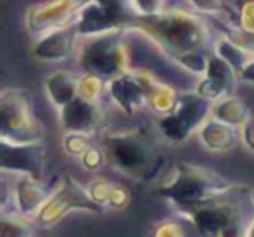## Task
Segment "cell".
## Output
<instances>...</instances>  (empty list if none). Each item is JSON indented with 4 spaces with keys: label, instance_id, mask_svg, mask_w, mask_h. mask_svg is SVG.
<instances>
[{
    "label": "cell",
    "instance_id": "836d02e7",
    "mask_svg": "<svg viewBox=\"0 0 254 237\" xmlns=\"http://www.w3.org/2000/svg\"><path fill=\"white\" fill-rule=\"evenodd\" d=\"M30 237H35V236H30Z\"/></svg>",
    "mask_w": 254,
    "mask_h": 237
},
{
    "label": "cell",
    "instance_id": "603a6c76",
    "mask_svg": "<svg viewBox=\"0 0 254 237\" xmlns=\"http://www.w3.org/2000/svg\"><path fill=\"white\" fill-rule=\"evenodd\" d=\"M178 94L180 92L177 88L170 87L166 83H161V81H156L151 88V94H149V99H147V106L151 107L154 113H157L159 116L163 114L170 113L171 107L175 106L178 99Z\"/></svg>",
    "mask_w": 254,
    "mask_h": 237
},
{
    "label": "cell",
    "instance_id": "ffe728a7",
    "mask_svg": "<svg viewBox=\"0 0 254 237\" xmlns=\"http://www.w3.org/2000/svg\"><path fill=\"white\" fill-rule=\"evenodd\" d=\"M194 12L213 16L216 21L228 24V26H239L237 9L232 7L228 0H187Z\"/></svg>",
    "mask_w": 254,
    "mask_h": 237
},
{
    "label": "cell",
    "instance_id": "ac0fdd59",
    "mask_svg": "<svg viewBox=\"0 0 254 237\" xmlns=\"http://www.w3.org/2000/svg\"><path fill=\"white\" fill-rule=\"evenodd\" d=\"M249 114H251V109H249L248 102L235 94L221 97V99L211 102L209 116L227 125H232V127L239 128L248 120Z\"/></svg>",
    "mask_w": 254,
    "mask_h": 237
},
{
    "label": "cell",
    "instance_id": "7c38bea8",
    "mask_svg": "<svg viewBox=\"0 0 254 237\" xmlns=\"http://www.w3.org/2000/svg\"><path fill=\"white\" fill-rule=\"evenodd\" d=\"M83 3L85 0H42L28 7L24 17L28 33L38 37L47 30L73 23Z\"/></svg>",
    "mask_w": 254,
    "mask_h": 237
},
{
    "label": "cell",
    "instance_id": "7a4b0ae2",
    "mask_svg": "<svg viewBox=\"0 0 254 237\" xmlns=\"http://www.w3.org/2000/svg\"><path fill=\"white\" fill-rule=\"evenodd\" d=\"M254 190L235 184L227 192L204 201L178 217L199 237H246L254 218Z\"/></svg>",
    "mask_w": 254,
    "mask_h": 237
},
{
    "label": "cell",
    "instance_id": "3957f363",
    "mask_svg": "<svg viewBox=\"0 0 254 237\" xmlns=\"http://www.w3.org/2000/svg\"><path fill=\"white\" fill-rule=\"evenodd\" d=\"M101 147L107 163L133 180L152 182L166 166V154L144 128L107 132L101 137Z\"/></svg>",
    "mask_w": 254,
    "mask_h": 237
},
{
    "label": "cell",
    "instance_id": "1f68e13d",
    "mask_svg": "<svg viewBox=\"0 0 254 237\" xmlns=\"http://www.w3.org/2000/svg\"><path fill=\"white\" fill-rule=\"evenodd\" d=\"M253 199H254V196H253ZM246 237H254V218H253L251 225H249V231H248V236Z\"/></svg>",
    "mask_w": 254,
    "mask_h": 237
},
{
    "label": "cell",
    "instance_id": "8fae6325",
    "mask_svg": "<svg viewBox=\"0 0 254 237\" xmlns=\"http://www.w3.org/2000/svg\"><path fill=\"white\" fill-rule=\"evenodd\" d=\"M0 171L14 175H30L33 178L45 177L44 142L16 144L0 135Z\"/></svg>",
    "mask_w": 254,
    "mask_h": 237
},
{
    "label": "cell",
    "instance_id": "e0dca14e",
    "mask_svg": "<svg viewBox=\"0 0 254 237\" xmlns=\"http://www.w3.org/2000/svg\"><path fill=\"white\" fill-rule=\"evenodd\" d=\"M197 134L202 146L213 153H227V151L235 149L241 142L237 127L218 121L211 116L199 127Z\"/></svg>",
    "mask_w": 254,
    "mask_h": 237
},
{
    "label": "cell",
    "instance_id": "30bf717a",
    "mask_svg": "<svg viewBox=\"0 0 254 237\" xmlns=\"http://www.w3.org/2000/svg\"><path fill=\"white\" fill-rule=\"evenodd\" d=\"M154 83L156 80L151 75L127 70L125 73L106 81V92L118 109L131 116L147 106V99Z\"/></svg>",
    "mask_w": 254,
    "mask_h": 237
},
{
    "label": "cell",
    "instance_id": "4dcf8cb0",
    "mask_svg": "<svg viewBox=\"0 0 254 237\" xmlns=\"http://www.w3.org/2000/svg\"><path fill=\"white\" fill-rule=\"evenodd\" d=\"M239 80L246 81V83H249V85H254V56L251 57V61L239 71Z\"/></svg>",
    "mask_w": 254,
    "mask_h": 237
},
{
    "label": "cell",
    "instance_id": "5bb4252c",
    "mask_svg": "<svg viewBox=\"0 0 254 237\" xmlns=\"http://www.w3.org/2000/svg\"><path fill=\"white\" fill-rule=\"evenodd\" d=\"M239 85V73L225 63L216 54H209L206 70L201 75V80L195 85V94H199L209 102L218 100L221 97L235 94Z\"/></svg>",
    "mask_w": 254,
    "mask_h": 237
},
{
    "label": "cell",
    "instance_id": "7402d4cb",
    "mask_svg": "<svg viewBox=\"0 0 254 237\" xmlns=\"http://www.w3.org/2000/svg\"><path fill=\"white\" fill-rule=\"evenodd\" d=\"M35 236L33 220L16 213L0 210V237H30Z\"/></svg>",
    "mask_w": 254,
    "mask_h": 237
},
{
    "label": "cell",
    "instance_id": "2e32d148",
    "mask_svg": "<svg viewBox=\"0 0 254 237\" xmlns=\"http://www.w3.org/2000/svg\"><path fill=\"white\" fill-rule=\"evenodd\" d=\"M76 38L78 33L73 23L52 28V30H47L42 35H38L33 47H31V54H33V57H37L38 61H44V63L64 61L74 52Z\"/></svg>",
    "mask_w": 254,
    "mask_h": 237
},
{
    "label": "cell",
    "instance_id": "52a82bcc",
    "mask_svg": "<svg viewBox=\"0 0 254 237\" xmlns=\"http://www.w3.org/2000/svg\"><path fill=\"white\" fill-rule=\"evenodd\" d=\"M135 16L130 0H85L73 24L78 38H90L109 31H128Z\"/></svg>",
    "mask_w": 254,
    "mask_h": 237
},
{
    "label": "cell",
    "instance_id": "cb8c5ba5",
    "mask_svg": "<svg viewBox=\"0 0 254 237\" xmlns=\"http://www.w3.org/2000/svg\"><path fill=\"white\" fill-rule=\"evenodd\" d=\"M106 92V81L101 80L99 77L85 73L83 77L78 78L76 83V94L81 99L88 102H101V97Z\"/></svg>",
    "mask_w": 254,
    "mask_h": 237
},
{
    "label": "cell",
    "instance_id": "d4e9b609",
    "mask_svg": "<svg viewBox=\"0 0 254 237\" xmlns=\"http://www.w3.org/2000/svg\"><path fill=\"white\" fill-rule=\"evenodd\" d=\"M92 137L83 134H74V132H66L63 139V147L66 151L67 156H73V158H80L88 147L92 146Z\"/></svg>",
    "mask_w": 254,
    "mask_h": 237
},
{
    "label": "cell",
    "instance_id": "277c9868",
    "mask_svg": "<svg viewBox=\"0 0 254 237\" xmlns=\"http://www.w3.org/2000/svg\"><path fill=\"white\" fill-rule=\"evenodd\" d=\"M157 178V194L164 197L178 215L235 185L218 171L194 163H177Z\"/></svg>",
    "mask_w": 254,
    "mask_h": 237
},
{
    "label": "cell",
    "instance_id": "5b68a950",
    "mask_svg": "<svg viewBox=\"0 0 254 237\" xmlns=\"http://www.w3.org/2000/svg\"><path fill=\"white\" fill-rule=\"evenodd\" d=\"M78 64L88 75L107 81L130 70V56L123 42V31L95 35L85 38L78 50Z\"/></svg>",
    "mask_w": 254,
    "mask_h": 237
},
{
    "label": "cell",
    "instance_id": "484cf974",
    "mask_svg": "<svg viewBox=\"0 0 254 237\" xmlns=\"http://www.w3.org/2000/svg\"><path fill=\"white\" fill-rule=\"evenodd\" d=\"M81 159V164H83L85 170L88 171H97L99 168L106 163V156H104V151L101 146H94L92 144L87 151L80 156Z\"/></svg>",
    "mask_w": 254,
    "mask_h": 237
},
{
    "label": "cell",
    "instance_id": "4316f807",
    "mask_svg": "<svg viewBox=\"0 0 254 237\" xmlns=\"http://www.w3.org/2000/svg\"><path fill=\"white\" fill-rule=\"evenodd\" d=\"M152 237H189L185 227L177 220H164L154 229Z\"/></svg>",
    "mask_w": 254,
    "mask_h": 237
},
{
    "label": "cell",
    "instance_id": "d6a6232c",
    "mask_svg": "<svg viewBox=\"0 0 254 237\" xmlns=\"http://www.w3.org/2000/svg\"><path fill=\"white\" fill-rule=\"evenodd\" d=\"M2 75H3V71H0V78H2Z\"/></svg>",
    "mask_w": 254,
    "mask_h": 237
},
{
    "label": "cell",
    "instance_id": "44dd1931",
    "mask_svg": "<svg viewBox=\"0 0 254 237\" xmlns=\"http://www.w3.org/2000/svg\"><path fill=\"white\" fill-rule=\"evenodd\" d=\"M213 50H214L213 54H216L220 59H223L225 63L230 64L237 73L249 63V61H251V57L254 56L253 52L242 49L241 45H237L235 42H232L230 38H227L225 35L214 40Z\"/></svg>",
    "mask_w": 254,
    "mask_h": 237
},
{
    "label": "cell",
    "instance_id": "f546056e",
    "mask_svg": "<svg viewBox=\"0 0 254 237\" xmlns=\"http://www.w3.org/2000/svg\"><path fill=\"white\" fill-rule=\"evenodd\" d=\"M239 135H241L242 146L254 154V114H249L248 120L239 127Z\"/></svg>",
    "mask_w": 254,
    "mask_h": 237
},
{
    "label": "cell",
    "instance_id": "8992f818",
    "mask_svg": "<svg viewBox=\"0 0 254 237\" xmlns=\"http://www.w3.org/2000/svg\"><path fill=\"white\" fill-rule=\"evenodd\" d=\"M44 125L37 118L26 92L7 88L0 92V135L16 144L44 142Z\"/></svg>",
    "mask_w": 254,
    "mask_h": 237
},
{
    "label": "cell",
    "instance_id": "4fadbf2b",
    "mask_svg": "<svg viewBox=\"0 0 254 237\" xmlns=\"http://www.w3.org/2000/svg\"><path fill=\"white\" fill-rule=\"evenodd\" d=\"M57 111H59V123L64 134L74 132V134L94 137L97 132H101L104 123L101 102H88L76 94V97H73Z\"/></svg>",
    "mask_w": 254,
    "mask_h": 237
},
{
    "label": "cell",
    "instance_id": "9c48e42d",
    "mask_svg": "<svg viewBox=\"0 0 254 237\" xmlns=\"http://www.w3.org/2000/svg\"><path fill=\"white\" fill-rule=\"evenodd\" d=\"M73 211H85V213H102V208L95 204L87 194V189L76 182L69 175H63L57 178V184L51 196L47 197L42 208L37 211L33 224L40 227H52L66 215Z\"/></svg>",
    "mask_w": 254,
    "mask_h": 237
},
{
    "label": "cell",
    "instance_id": "6da1fadb",
    "mask_svg": "<svg viewBox=\"0 0 254 237\" xmlns=\"http://www.w3.org/2000/svg\"><path fill=\"white\" fill-rule=\"evenodd\" d=\"M131 31L145 35L175 64L201 77L209 59L211 33L207 23L194 10H159L135 16Z\"/></svg>",
    "mask_w": 254,
    "mask_h": 237
},
{
    "label": "cell",
    "instance_id": "f1b7e54d",
    "mask_svg": "<svg viewBox=\"0 0 254 237\" xmlns=\"http://www.w3.org/2000/svg\"><path fill=\"white\" fill-rule=\"evenodd\" d=\"M130 3L137 16H147L163 10L164 0H130Z\"/></svg>",
    "mask_w": 254,
    "mask_h": 237
},
{
    "label": "cell",
    "instance_id": "ba28073f",
    "mask_svg": "<svg viewBox=\"0 0 254 237\" xmlns=\"http://www.w3.org/2000/svg\"><path fill=\"white\" fill-rule=\"evenodd\" d=\"M211 102L195 92H180L170 113L157 118V132L164 141L184 144L209 118Z\"/></svg>",
    "mask_w": 254,
    "mask_h": 237
},
{
    "label": "cell",
    "instance_id": "9a60e30c",
    "mask_svg": "<svg viewBox=\"0 0 254 237\" xmlns=\"http://www.w3.org/2000/svg\"><path fill=\"white\" fill-rule=\"evenodd\" d=\"M57 178L45 182L44 178L38 180L30 175H16V182L12 187V201H14V211L23 217L33 220L37 211L42 208V204L47 201L57 184Z\"/></svg>",
    "mask_w": 254,
    "mask_h": 237
},
{
    "label": "cell",
    "instance_id": "d6986e66",
    "mask_svg": "<svg viewBox=\"0 0 254 237\" xmlns=\"http://www.w3.org/2000/svg\"><path fill=\"white\" fill-rule=\"evenodd\" d=\"M76 83L78 78L64 70L54 71L45 78V94L56 109H61L64 104H67L73 97H76Z\"/></svg>",
    "mask_w": 254,
    "mask_h": 237
},
{
    "label": "cell",
    "instance_id": "83f0119b",
    "mask_svg": "<svg viewBox=\"0 0 254 237\" xmlns=\"http://www.w3.org/2000/svg\"><path fill=\"white\" fill-rule=\"evenodd\" d=\"M239 14V26L246 33L254 35V0H244L241 9L237 10Z\"/></svg>",
    "mask_w": 254,
    "mask_h": 237
}]
</instances>
